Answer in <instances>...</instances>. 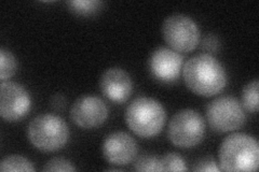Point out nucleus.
<instances>
[{
	"label": "nucleus",
	"mask_w": 259,
	"mask_h": 172,
	"mask_svg": "<svg viewBox=\"0 0 259 172\" xmlns=\"http://www.w3.org/2000/svg\"><path fill=\"white\" fill-rule=\"evenodd\" d=\"M162 171H187L185 160L175 153L166 154L161 158Z\"/></svg>",
	"instance_id": "f3484780"
},
{
	"label": "nucleus",
	"mask_w": 259,
	"mask_h": 172,
	"mask_svg": "<svg viewBox=\"0 0 259 172\" xmlns=\"http://www.w3.org/2000/svg\"><path fill=\"white\" fill-rule=\"evenodd\" d=\"M103 156L116 166H125L132 162L137 154V144L132 136L117 132L106 137L102 146Z\"/></svg>",
	"instance_id": "9b49d317"
},
{
	"label": "nucleus",
	"mask_w": 259,
	"mask_h": 172,
	"mask_svg": "<svg viewBox=\"0 0 259 172\" xmlns=\"http://www.w3.org/2000/svg\"><path fill=\"white\" fill-rule=\"evenodd\" d=\"M28 139L36 149L44 152L61 150L67 143L69 129L63 119L54 114H41L29 123Z\"/></svg>",
	"instance_id": "20e7f679"
},
{
	"label": "nucleus",
	"mask_w": 259,
	"mask_h": 172,
	"mask_svg": "<svg viewBox=\"0 0 259 172\" xmlns=\"http://www.w3.org/2000/svg\"><path fill=\"white\" fill-rule=\"evenodd\" d=\"M205 123L200 114L191 109L177 112L167 128V137L174 145L182 149H191L203 140Z\"/></svg>",
	"instance_id": "39448f33"
},
{
	"label": "nucleus",
	"mask_w": 259,
	"mask_h": 172,
	"mask_svg": "<svg viewBox=\"0 0 259 172\" xmlns=\"http://www.w3.org/2000/svg\"><path fill=\"white\" fill-rule=\"evenodd\" d=\"M16 71V60L13 54L2 48L0 50V80L6 82L9 80Z\"/></svg>",
	"instance_id": "dca6fc26"
},
{
	"label": "nucleus",
	"mask_w": 259,
	"mask_h": 172,
	"mask_svg": "<svg viewBox=\"0 0 259 172\" xmlns=\"http://www.w3.org/2000/svg\"><path fill=\"white\" fill-rule=\"evenodd\" d=\"M0 114L8 122H18L30 110V97L22 85L15 82H2L0 85Z\"/></svg>",
	"instance_id": "6e6552de"
},
{
	"label": "nucleus",
	"mask_w": 259,
	"mask_h": 172,
	"mask_svg": "<svg viewBox=\"0 0 259 172\" xmlns=\"http://www.w3.org/2000/svg\"><path fill=\"white\" fill-rule=\"evenodd\" d=\"M134 169L136 171H144V172H156L162 171L161 167V159L153 157V156H143L136 160Z\"/></svg>",
	"instance_id": "a211bd4d"
},
{
	"label": "nucleus",
	"mask_w": 259,
	"mask_h": 172,
	"mask_svg": "<svg viewBox=\"0 0 259 172\" xmlns=\"http://www.w3.org/2000/svg\"><path fill=\"white\" fill-rule=\"evenodd\" d=\"M206 119L214 132L225 134L241 128L246 121L244 109L230 96L216 98L206 106Z\"/></svg>",
	"instance_id": "423d86ee"
},
{
	"label": "nucleus",
	"mask_w": 259,
	"mask_h": 172,
	"mask_svg": "<svg viewBox=\"0 0 259 172\" xmlns=\"http://www.w3.org/2000/svg\"><path fill=\"white\" fill-rule=\"evenodd\" d=\"M67 6L78 15H92L102 9L103 3L99 0H74L68 2Z\"/></svg>",
	"instance_id": "2eb2a0df"
},
{
	"label": "nucleus",
	"mask_w": 259,
	"mask_h": 172,
	"mask_svg": "<svg viewBox=\"0 0 259 172\" xmlns=\"http://www.w3.org/2000/svg\"><path fill=\"white\" fill-rule=\"evenodd\" d=\"M162 36L168 46L177 53H189L199 44L200 30L191 18L173 14L164 21Z\"/></svg>",
	"instance_id": "0eeeda50"
},
{
	"label": "nucleus",
	"mask_w": 259,
	"mask_h": 172,
	"mask_svg": "<svg viewBox=\"0 0 259 172\" xmlns=\"http://www.w3.org/2000/svg\"><path fill=\"white\" fill-rule=\"evenodd\" d=\"M44 171H76V168L71 165L69 160L56 157L47 162Z\"/></svg>",
	"instance_id": "6ab92c4d"
},
{
	"label": "nucleus",
	"mask_w": 259,
	"mask_h": 172,
	"mask_svg": "<svg viewBox=\"0 0 259 172\" xmlns=\"http://www.w3.org/2000/svg\"><path fill=\"white\" fill-rule=\"evenodd\" d=\"M183 66V56L172 48L163 46L157 48L149 61L152 77L163 83H172L180 78Z\"/></svg>",
	"instance_id": "9d476101"
},
{
	"label": "nucleus",
	"mask_w": 259,
	"mask_h": 172,
	"mask_svg": "<svg viewBox=\"0 0 259 172\" xmlns=\"http://www.w3.org/2000/svg\"><path fill=\"white\" fill-rule=\"evenodd\" d=\"M102 94L112 102H125L133 91L132 79L121 68H110L103 73L100 81Z\"/></svg>",
	"instance_id": "f8f14e48"
},
{
	"label": "nucleus",
	"mask_w": 259,
	"mask_h": 172,
	"mask_svg": "<svg viewBox=\"0 0 259 172\" xmlns=\"http://www.w3.org/2000/svg\"><path fill=\"white\" fill-rule=\"evenodd\" d=\"M0 170L2 171H26L31 172L35 168L32 166L30 160L20 156V155H12V156L6 157L0 163Z\"/></svg>",
	"instance_id": "4468645a"
},
{
	"label": "nucleus",
	"mask_w": 259,
	"mask_h": 172,
	"mask_svg": "<svg viewBox=\"0 0 259 172\" xmlns=\"http://www.w3.org/2000/svg\"><path fill=\"white\" fill-rule=\"evenodd\" d=\"M66 105V100H65V97L61 94H56L55 96L52 97L51 99V106L54 110H63Z\"/></svg>",
	"instance_id": "4be33fe9"
},
{
	"label": "nucleus",
	"mask_w": 259,
	"mask_h": 172,
	"mask_svg": "<svg viewBox=\"0 0 259 172\" xmlns=\"http://www.w3.org/2000/svg\"><path fill=\"white\" fill-rule=\"evenodd\" d=\"M185 84L190 91L202 97L220 94L227 85V73L223 65L210 54L191 57L183 67Z\"/></svg>",
	"instance_id": "f257e3e1"
},
{
	"label": "nucleus",
	"mask_w": 259,
	"mask_h": 172,
	"mask_svg": "<svg viewBox=\"0 0 259 172\" xmlns=\"http://www.w3.org/2000/svg\"><path fill=\"white\" fill-rule=\"evenodd\" d=\"M108 106L101 98L83 96L72 104L70 117L81 128H95L103 125L108 118Z\"/></svg>",
	"instance_id": "1a4fd4ad"
},
{
	"label": "nucleus",
	"mask_w": 259,
	"mask_h": 172,
	"mask_svg": "<svg viewBox=\"0 0 259 172\" xmlns=\"http://www.w3.org/2000/svg\"><path fill=\"white\" fill-rule=\"evenodd\" d=\"M220 40H218L217 37H215L214 35H208L204 38L203 42H202V47H203V50H205L208 53H217L218 50H220Z\"/></svg>",
	"instance_id": "aec40b11"
},
{
	"label": "nucleus",
	"mask_w": 259,
	"mask_h": 172,
	"mask_svg": "<svg viewBox=\"0 0 259 172\" xmlns=\"http://www.w3.org/2000/svg\"><path fill=\"white\" fill-rule=\"evenodd\" d=\"M194 171H203V172H218L221 168L217 166L215 160L210 158H205L197 163V166L193 168Z\"/></svg>",
	"instance_id": "412c9836"
},
{
	"label": "nucleus",
	"mask_w": 259,
	"mask_h": 172,
	"mask_svg": "<svg viewBox=\"0 0 259 172\" xmlns=\"http://www.w3.org/2000/svg\"><path fill=\"white\" fill-rule=\"evenodd\" d=\"M166 121V112L158 100L140 97L128 104L125 111V123L132 132L142 138L159 135Z\"/></svg>",
	"instance_id": "7ed1b4c3"
},
{
	"label": "nucleus",
	"mask_w": 259,
	"mask_h": 172,
	"mask_svg": "<svg viewBox=\"0 0 259 172\" xmlns=\"http://www.w3.org/2000/svg\"><path fill=\"white\" fill-rule=\"evenodd\" d=\"M221 170L228 172L256 171L259 165V146L253 137L232 134L224 139L220 147Z\"/></svg>",
	"instance_id": "f03ea898"
},
{
	"label": "nucleus",
	"mask_w": 259,
	"mask_h": 172,
	"mask_svg": "<svg viewBox=\"0 0 259 172\" xmlns=\"http://www.w3.org/2000/svg\"><path fill=\"white\" fill-rule=\"evenodd\" d=\"M258 80L249 82L242 93L243 108L250 113L258 111Z\"/></svg>",
	"instance_id": "ddd939ff"
}]
</instances>
